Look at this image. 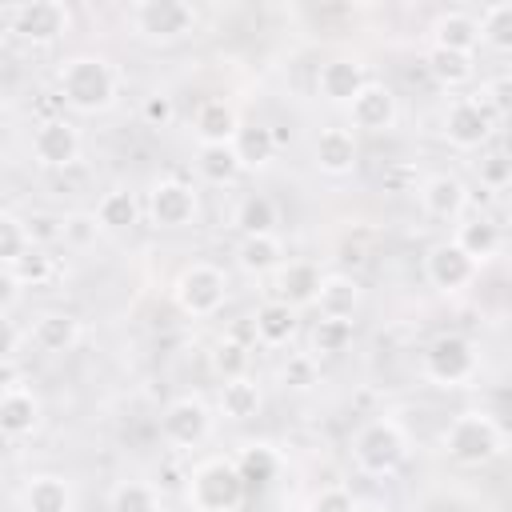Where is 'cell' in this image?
<instances>
[{"instance_id":"obj_36","label":"cell","mask_w":512,"mask_h":512,"mask_svg":"<svg viewBox=\"0 0 512 512\" xmlns=\"http://www.w3.org/2000/svg\"><path fill=\"white\" fill-rule=\"evenodd\" d=\"M352 340H356L352 320H328V316H320V320L312 324V332H308V356H312V360H320V356H340V352L352 348Z\"/></svg>"},{"instance_id":"obj_27","label":"cell","mask_w":512,"mask_h":512,"mask_svg":"<svg viewBox=\"0 0 512 512\" xmlns=\"http://www.w3.org/2000/svg\"><path fill=\"white\" fill-rule=\"evenodd\" d=\"M100 232H132L144 216V200L132 188H108L92 208Z\"/></svg>"},{"instance_id":"obj_29","label":"cell","mask_w":512,"mask_h":512,"mask_svg":"<svg viewBox=\"0 0 512 512\" xmlns=\"http://www.w3.org/2000/svg\"><path fill=\"white\" fill-rule=\"evenodd\" d=\"M456 248L480 268V264H488L496 252H500V244H504V232H500V224L496 220H488V216H472V220H460L456 224Z\"/></svg>"},{"instance_id":"obj_7","label":"cell","mask_w":512,"mask_h":512,"mask_svg":"<svg viewBox=\"0 0 512 512\" xmlns=\"http://www.w3.org/2000/svg\"><path fill=\"white\" fill-rule=\"evenodd\" d=\"M420 368L432 384L460 388L480 372V352L464 332H440V336L428 340V348L420 356Z\"/></svg>"},{"instance_id":"obj_8","label":"cell","mask_w":512,"mask_h":512,"mask_svg":"<svg viewBox=\"0 0 512 512\" xmlns=\"http://www.w3.org/2000/svg\"><path fill=\"white\" fill-rule=\"evenodd\" d=\"M212 420H216V412H212V404L200 392H180L160 412V436L172 448L192 452V448H200L212 436Z\"/></svg>"},{"instance_id":"obj_37","label":"cell","mask_w":512,"mask_h":512,"mask_svg":"<svg viewBox=\"0 0 512 512\" xmlns=\"http://www.w3.org/2000/svg\"><path fill=\"white\" fill-rule=\"evenodd\" d=\"M108 512H164L160 492L148 480H116L108 488Z\"/></svg>"},{"instance_id":"obj_5","label":"cell","mask_w":512,"mask_h":512,"mask_svg":"<svg viewBox=\"0 0 512 512\" xmlns=\"http://www.w3.org/2000/svg\"><path fill=\"white\" fill-rule=\"evenodd\" d=\"M128 24L148 44H180L196 32L200 12L188 0H136L128 4Z\"/></svg>"},{"instance_id":"obj_2","label":"cell","mask_w":512,"mask_h":512,"mask_svg":"<svg viewBox=\"0 0 512 512\" xmlns=\"http://www.w3.org/2000/svg\"><path fill=\"white\" fill-rule=\"evenodd\" d=\"M440 448L460 468H484L496 456H504V428H500L496 416H488L480 408H468V412H456L444 424Z\"/></svg>"},{"instance_id":"obj_15","label":"cell","mask_w":512,"mask_h":512,"mask_svg":"<svg viewBox=\"0 0 512 512\" xmlns=\"http://www.w3.org/2000/svg\"><path fill=\"white\" fill-rule=\"evenodd\" d=\"M416 200H420L424 216H432V220H440V224H460L464 212H468L472 192H468V184H464L456 172H432V176L420 180Z\"/></svg>"},{"instance_id":"obj_6","label":"cell","mask_w":512,"mask_h":512,"mask_svg":"<svg viewBox=\"0 0 512 512\" xmlns=\"http://www.w3.org/2000/svg\"><path fill=\"white\" fill-rule=\"evenodd\" d=\"M172 300L184 316L192 320H204V316H216L228 300V272L220 264H208V260H192L176 272L172 280Z\"/></svg>"},{"instance_id":"obj_33","label":"cell","mask_w":512,"mask_h":512,"mask_svg":"<svg viewBox=\"0 0 512 512\" xmlns=\"http://www.w3.org/2000/svg\"><path fill=\"white\" fill-rule=\"evenodd\" d=\"M424 68H428V76H432L440 88H464V84H472V76H476V56L448 52V48H428Z\"/></svg>"},{"instance_id":"obj_11","label":"cell","mask_w":512,"mask_h":512,"mask_svg":"<svg viewBox=\"0 0 512 512\" xmlns=\"http://www.w3.org/2000/svg\"><path fill=\"white\" fill-rule=\"evenodd\" d=\"M28 152H32V160L40 168H72L80 160V152H84V136L68 116H44L32 128Z\"/></svg>"},{"instance_id":"obj_10","label":"cell","mask_w":512,"mask_h":512,"mask_svg":"<svg viewBox=\"0 0 512 512\" xmlns=\"http://www.w3.org/2000/svg\"><path fill=\"white\" fill-rule=\"evenodd\" d=\"M144 216L156 228H168V232L188 228L200 216V192L188 180H180V176H160L144 192Z\"/></svg>"},{"instance_id":"obj_3","label":"cell","mask_w":512,"mask_h":512,"mask_svg":"<svg viewBox=\"0 0 512 512\" xmlns=\"http://www.w3.org/2000/svg\"><path fill=\"white\" fill-rule=\"evenodd\" d=\"M408 460V432L396 416H372L352 432V464L356 472L380 480L400 472Z\"/></svg>"},{"instance_id":"obj_12","label":"cell","mask_w":512,"mask_h":512,"mask_svg":"<svg viewBox=\"0 0 512 512\" xmlns=\"http://www.w3.org/2000/svg\"><path fill=\"white\" fill-rule=\"evenodd\" d=\"M68 28H72V12L60 0H28V4L12 8V32L24 44H36V48L56 44Z\"/></svg>"},{"instance_id":"obj_39","label":"cell","mask_w":512,"mask_h":512,"mask_svg":"<svg viewBox=\"0 0 512 512\" xmlns=\"http://www.w3.org/2000/svg\"><path fill=\"white\" fill-rule=\"evenodd\" d=\"M12 276H16V284L20 288H44V284H52L56 280V256L48 252V248H28L12 268H8Z\"/></svg>"},{"instance_id":"obj_21","label":"cell","mask_w":512,"mask_h":512,"mask_svg":"<svg viewBox=\"0 0 512 512\" xmlns=\"http://www.w3.org/2000/svg\"><path fill=\"white\" fill-rule=\"evenodd\" d=\"M312 308L328 320H356V312L364 308V288L348 272H324Z\"/></svg>"},{"instance_id":"obj_24","label":"cell","mask_w":512,"mask_h":512,"mask_svg":"<svg viewBox=\"0 0 512 512\" xmlns=\"http://www.w3.org/2000/svg\"><path fill=\"white\" fill-rule=\"evenodd\" d=\"M264 408V392L252 376H236V380H224L220 392H216V416L232 420V424H244V420H256Z\"/></svg>"},{"instance_id":"obj_46","label":"cell","mask_w":512,"mask_h":512,"mask_svg":"<svg viewBox=\"0 0 512 512\" xmlns=\"http://www.w3.org/2000/svg\"><path fill=\"white\" fill-rule=\"evenodd\" d=\"M352 504H356V496L344 484H328V488L312 492V500H308L304 512H352Z\"/></svg>"},{"instance_id":"obj_13","label":"cell","mask_w":512,"mask_h":512,"mask_svg":"<svg viewBox=\"0 0 512 512\" xmlns=\"http://www.w3.org/2000/svg\"><path fill=\"white\" fill-rule=\"evenodd\" d=\"M480 276V268L456 248V240H436L424 252V280L440 292V296H456L464 288H472Z\"/></svg>"},{"instance_id":"obj_38","label":"cell","mask_w":512,"mask_h":512,"mask_svg":"<svg viewBox=\"0 0 512 512\" xmlns=\"http://www.w3.org/2000/svg\"><path fill=\"white\" fill-rule=\"evenodd\" d=\"M480 28V44L492 52H508L512 48V0H496L476 16Z\"/></svg>"},{"instance_id":"obj_40","label":"cell","mask_w":512,"mask_h":512,"mask_svg":"<svg viewBox=\"0 0 512 512\" xmlns=\"http://www.w3.org/2000/svg\"><path fill=\"white\" fill-rule=\"evenodd\" d=\"M96 236H100V224H96L92 212L76 208V212H64V216H60V244H64V248L84 252V248L96 244Z\"/></svg>"},{"instance_id":"obj_25","label":"cell","mask_w":512,"mask_h":512,"mask_svg":"<svg viewBox=\"0 0 512 512\" xmlns=\"http://www.w3.org/2000/svg\"><path fill=\"white\" fill-rule=\"evenodd\" d=\"M432 48H448V52L476 56V48H480L476 16H472V12H464V8L440 12V16L432 20Z\"/></svg>"},{"instance_id":"obj_4","label":"cell","mask_w":512,"mask_h":512,"mask_svg":"<svg viewBox=\"0 0 512 512\" xmlns=\"http://www.w3.org/2000/svg\"><path fill=\"white\" fill-rule=\"evenodd\" d=\"M248 488L236 472L232 456H204L192 464L184 480V504L192 512H236L244 504Z\"/></svg>"},{"instance_id":"obj_34","label":"cell","mask_w":512,"mask_h":512,"mask_svg":"<svg viewBox=\"0 0 512 512\" xmlns=\"http://www.w3.org/2000/svg\"><path fill=\"white\" fill-rule=\"evenodd\" d=\"M208 368L212 376L224 384V380H236V376H252V348L236 336H220L208 352Z\"/></svg>"},{"instance_id":"obj_47","label":"cell","mask_w":512,"mask_h":512,"mask_svg":"<svg viewBox=\"0 0 512 512\" xmlns=\"http://www.w3.org/2000/svg\"><path fill=\"white\" fill-rule=\"evenodd\" d=\"M20 352V328L8 312H0V364H8Z\"/></svg>"},{"instance_id":"obj_42","label":"cell","mask_w":512,"mask_h":512,"mask_svg":"<svg viewBox=\"0 0 512 512\" xmlns=\"http://www.w3.org/2000/svg\"><path fill=\"white\" fill-rule=\"evenodd\" d=\"M476 176H480V184H484L488 192H504V188L512 184V160H508V152H500V148L484 152V156L476 160Z\"/></svg>"},{"instance_id":"obj_18","label":"cell","mask_w":512,"mask_h":512,"mask_svg":"<svg viewBox=\"0 0 512 512\" xmlns=\"http://www.w3.org/2000/svg\"><path fill=\"white\" fill-rule=\"evenodd\" d=\"M320 268L312 264V260H284L272 276H268V292H272V300H280V304H288V308H308L312 300H316V288H320Z\"/></svg>"},{"instance_id":"obj_14","label":"cell","mask_w":512,"mask_h":512,"mask_svg":"<svg viewBox=\"0 0 512 512\" xmlns=\"http://www.w3.org/2000/svg\"><path fill=\"white\" fill-rule=\"evenodd\" d=\"M396 120H400V100H396V92L384 84V80H368L356 96H352V104H348V124H352V132H392L396 128Z\"/></svg>"},{"instance_id":"obj_48","label":"cell","mask_w":512,"mask_h":512,"mask_svg":"<svg viewBox=\"0 0 512 512\" xmlns=\"http://www.w3.org/2000/svg\"><path fill=\"white\" fill-rule=\"evenodd\" d=\"M20 284H16V276L8 272V268H0V312H12L16 304H20Z\"/></svg>"},{"instance_id":"obj_23","label":"cell","mask_w":512,"mask_h":512,"mask_svg":"<svg viewBox=\"0 0 512 512\" xmlns=\"http://www.w3.org/2000/svg\"><path fill=\"white\" fill-rule=\"evenodd\" d=\"M296 332H300L296 308H288V304H280L272 296L264 304H256V312H252V336L264 348H288L296 340Z\"/></svg>"},{"instance_id":"obj_17","label":"cell","mask_w":512,"mask_h":512,"mask_svg":"<svg viewBox=\"0 0 512 512\" xmlns=\"http://www.w3.org/2000/svg\"><path fill=\"white\" fill-rule=\"evenodd\" d=\"M40 420H44V404H40L36 388H28V384L0 388V436L4 440H28V436H36Z\"/></svg>"},{"instance_id":"obj_28","label":"cell","mask_w":512,"mask_h":512,"mask_svg":"<svg viewBox=\"0 0 512 512\" xmlns=\"http://www.w3.org/2000/svg\"><path fill=\"white\" fill-rule=\"evenodd\" d=\"M284 260H288V252H284L280 232H272V236H240L236 240V268L244 276H272Z\"/></svg>"},{"instance_id":"obj_43","label":"cell","mask_w":512,"mask_h":512,"mask_svg":"<svg viewBox=\"0 0 512 512\" xmlns=\"http://www.w3.org/2000/svg\"><path fill=\"white\" fill-rule=\"evenodd\" d=\"M280 384L292 388V392H304L316 384V360L308 352H292L284 364H280Z\"/></svg>"},{"instance_id":"obj_1","label":"cell","mask_w":512,"mask_h":512,"mask_svg":"<svg viewBox=\"0 0 512 512\" xmlns=\"http://www.w3.org/2000/svg\"><path fill=\"white\" fill-rule=\"evenodd\" d=\"M60 100L80 116H100L120 96V72L104 52H76L56 72Z\"/></svg>"},{"instance_id":"obj_49","label":"cell","mask_w":512,"mask_h":512,"mask_svg":"<svg viewBox=\"0 0 512 512\" xmlns=\"http://www.w3.org/2000/svg\"><path fill=\"white\" fill-rule=\"evenodd\" d=\"M352 512H388V504H380V500H356Z\"/></svg>"},{"instance_id":"obj_31","label":"cell","mask_w":512,"mask_h":512,"mask_svg":"<svg viewBox=\"0 0 512 512\" xmlns=\"http://www.w3.org/2000/svg\"><path fill=\"white\" fill-rule=\"evenodd\" d=\"M232 224H236L240 236H272V232L280 228V208H276L272 196H264V192H248V196L236 204Z\"/></svg>"},{"instance_id":"obj_16","label":"cell","mask_w":512,"mask_h":512,"mask_svg":"<svg viewBox=\"0 0 512 512\" xmlns=\"http://www.w3.org/2000/svg\"><path fill=\"white\" fill-rule=\"evenodd\" d=\"M364 84H368V68L360 56H328L316 68V96L332 108H348Z\"/></svg>"},{"instance_id":"obj_30","label":"cell","mask_w":512,"mask_h":512,"mask_svg":"<svg viewBox=\"0 0 512 512\" xmlns=\"http://www.w3.org/2000/svg\"><path fill=\"white\" fill-rule=\"evenodd\" d=\"M276 144H280V136L268 124H240L236 136H232V148H236V160H240L244 172L268 168L272 156H276Z\"/></svg>"},{"instance_id":"obj_9","label":"cell","mask_w":512,"mask_h":512,"mask_svg":"<svg viewBox=\"0 0 512 512\" xmlns=\"http://www.w3.org/2000/svg\"><path fill=\"white\" fill-rule=\"evenodd\" d=\"M440 136L456 152H484L496 136V116L476 96H456L440 116Z\"/></svg>"},{"instance_id":"obj_41","label":"cell","mask_w":512,"mask_h":512,"mask_svg":"<svg viewBox=\"0 0 512 512\" xmlns=\"http://www.w3.org/2000/svg\"><path fill=\"white\" fill-rule=\"evenodd\" d=\"M28 248L32 244H28V232H24V216L0 212V268H12Z\"/></svg>"},{"instance_id":"obj_26","label":"cell","mask_w":512,"mask_h":512,"mask_svg":"<svg viewBox=\"0 0 512 512\" xmlns=\"http://www.w3.org/2000/svg\"><path fill=\"white\" fill-rule=\"evenodd\" d=\"M240 128V116L228 100L220 96H208L196 112H192V132H196V144H232Z\"/></svg>"},{"instance_id":"obj_19","label":"cell","mask_w":512,"mask_h":512,"mask_svg":"<svg viewBox=\"0 0 512 512\" xmlns=\"http://www.w3.org/2000/svg\"><path fill=\"white\" fill-rule=\"evenodd\" d=\"M360 160V144H356V132L352 128H320V136L312 140V164L316 172L340 180V176H352Z\"/></svg>"},{"instance_id":"obj_32","label":"cell","mask_w":512,"mask_h":512,"mask_svg":"<svg viewBox=\"0 0 512 512\" xmlns=\"http://www.w3.org/2000/svg\"><path fill=\"white\" fill-rule=\"evenodd\" d=\"M196 172H200L204 184L224 188V184H236V176L244 168H240L232 144H196Z\"/></svg>"},{"instance_id":"obj_44","label":"cell","mask_w":512,"mask_h":512,"mask_svg":"<svg viewBox=\"0 0 512 512\" xmlns=\"http://www.w3.org/2000/svg\"><path fill=\"white\" fill-rule=\"evenodd\" d=\"M140 120L148 124V128H172L176 124V100L168 96V92H148L144 96V104H140Z\"/></svg>"},{"instance_id":"obj_22","label":"cell","mask_w":512,"mask_h":512,"mask_svg":"<svg viewBox=\"0 0 512 512\" xmlns=\"http://www.w3.org/2000/svg\"><path fill=\"white\" fill-rule=\"evenodd\" d=\"M84 328H80V316L76 312H64V308H44L36 312L32 328H28V340L48 352V356H60V352H72L80 344Z\"/></svg>"},{"instance_id":"obj_20","label":"cell","mask_w":512,"mask_h":512,"mask_svg":"<svg viewBox=\"0 0 512 512\" xmlns=\"http://www.w3.org/2000/svg\"><path fill=\"white\" fill-rule=\"evenodd\" d=\"M20 512H76V488L64 472H36L20 488Z\"/></svg>"},{"instance_id":"obj_45","label":"cell","mask_w":512,"mask_h":512,"mask_svg":"<svg viewBox=\"0 0 512 512\" xmlns=\"http://www.w3.org/2000/svg\"><path fill=\"white\" fill-rule=\"evenodd\" d=\"M24 232H28L32 248H52V244H60V216L32 212V216H24Z\"/></svg>"},{"instance_id":"obj_35","label":"cell","mask_w":512,"mask_h":512,"mask_svg":"<svg viewBox=\"0 0 512 512\" xmlns=\"http://www.w3.org/2000/svg\"><path fill=\"white\" fill-rule=\"evenodd\" d=\"M236 472H240L244 488H264L268 480H276V472H280V456H276V448L264 444V440L244 444L240 456H236Z\"/></svg>"}]
</instances>
